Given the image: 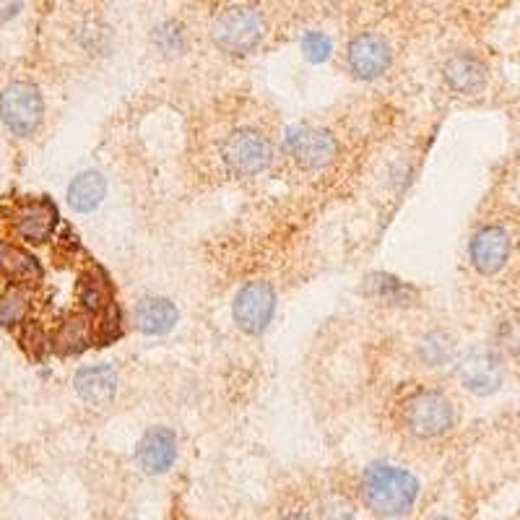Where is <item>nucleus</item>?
<instances>
[{"mask_svg": "<svg viewBox=\"0 0 520 520\" xmlns=\"http://www.w3.org/2000/svg\"><path fill=\"white\" fill-rule=\"evenodd\" d=\"M177 307L167 297H143L133 310V323L146 336H162L177 323Z\"/></svg>", "mask_w": 520, "mask_h": 520, "instance_id": "obj_14", "label": "nucleus"}, {"mask_svg": "<svg viewBox=\"0 0 520 520\" xmlns=\"http://www.w3.org/2000/svg\"><path fill=\"white\" fill-rule=\"evenodd\" d=\"M364 502L380 518H396L409 513L419 494V481L406 468L390 463H372L362 476Z\"/></svg>", "mask_w": 520, "mask_h": 520, "instance_id": "obj_1", "label": "nucleus"}, {"mask_svg": "<svg viewBox=\"0 0 520 520\" xmlns=\"http://www.w3.org/2000/svg\"><path fill=\"white\" fill-rule=\"evenodd\" d=\"M284 520H310V518H307V515H302V513H294V515H286Z\"/></svg>", "mask_w": 520, "mask_h": 520, "instance_id": "obj_26", "label": "nucleus"}, {"mask_svg": "<svg viewBox=\"0 0 520 520\" xmlns=\"http://www.w3.org/2000/svg\"><path fill=\"white\" fill-rule=\"evenodd\" d=\"M136 455L143 471H149V474H164L167 468H172V463H175L177 458L175 432L167 427L149 429V432L141 437V442H138Z\"/></svg>", "mask_w": 520, "mask_h": 520, "instance_id": "obj_12", "label": "nucleus"}, {"mask_svg": "<svg viewBox=\"0 0 520 520\" xmlns=\"http://www.w3.org/2000/svg\"><path fill=\"white\" fill-rule=\"evenodd\" d=\"M468 255H471V263L481 276H494L505 268L507 258H510V234L497 224L481 227L471 237Z\"/></svg>", "mask_w": 520, "mask_h": 520, "instance_id": "obj_11", "label": "nucleus"}, {"mask_svg": "<svg viewBox=\"0 0 520 520\" xmlns=\"http://www.w3.org/2000/svg\"><path fill=\"white\" fill-rule=\"evenodd\" d=\"M58 224V211L50 201H34L26 203L19 211V219H16V232L24 237L26 242H39L50 240L52 229Z\"/></svg>", "mask_w": 520, "mask_h": 520, "instance_id": "obj_15", "label": "nucleus"}, {"mask_svg": "<svg viewBox=\"0 0 520 520\" xmlns=\"http://www.w3.org/2000/svg\"><path fill=\"white\" fill-rule=\"evenodd\" d=\"M78 302L89 312H102L112 305V289L102 271L81 276V281H78Z\"/></svg>", "mask_w": 520, "mask_h": 520, "instance_id": "obj_19", "label": "nucleus"}, {"mask_svg": "<svg viewBox=\"0 0 520 520\" xmlns=\"http://www.w3.org/2000/svg\"><path fill=\"white\" fill-rule=\"evenodd\" d=\"M419 354H422V359L429 364V367H440V364H448L455 354L453 338H450L448 333H442V331L429 333V336L422 338Z\"/></svg>", "mask_w": 520, "mask_h": 520, "instance_id": "obj_21", "label": "nucleus"}, {"mask_svg": "<svg viewBox=\"0 0 520 520\" xmlns=\"http://www.w3.org/2000/svg\"><path fill=\"white\" fill-rule=\"evenodd\" d=\"M338 520H351V518H338Z\"/></svg>", "mask_w": 520, "mask_h": 520, "instance_id": "obj_28", "label": "nucleus"}, {"mask_svg": "<svg viewBox=\"0 0 520 520\" xmlns=\"http://www.w3.org/2000/svg\"><path fill=\"white\" fill-rule=\"evenodd\" d=\"M45 115V102L34 84L26 81H13L0 91V117L11 133L16 136H29L37 130Z\"/></svg>", "mask_w": 520, "mask_h": 520, "instance_id": "obj_4", "label": "nucleus"}, {"mask_svg": "<svg viewBox=\"0 0 520 520\" xmlns=\"http://www.w3.org/2000/svg\"><path fill=\"white\" fill-rule=\"evenodd\" d=\"M29 312V292L21 286H11L0 294V325H19Z\"/></svg>", "mask_w": 520, "mask_h": 520, "instance_id": "obj_20", "label": "nucleus"}, {"mask_svg": "<svg viewBox=\"0 0 520 520\" xmlns=\"http://www.w3.org/2000/svg\"><path fill=\"white\" fill-rule=\"evenodd\" d=\"M73 385H76V393L81 396V401L102 409V406L112 403V398H115L117 372L112 370L110 364H94V367L78 370Z\"/></svg>", "mask_w": 520, "mask_h": 520, "instance_id": "obj_13", "label": "nucleus"}, {"mask_svg": "<svg viewBox=\"0 0 520 520\" xmlns=\"http://www.w3.org/2000/svg\"><path fill=\"white\" fill-rule=\"evenodd\" d=\"M104 193H107V180L99 172H94V169L91 172H81L68 185V206L73 211L89 214V211H94L104 201Z\"/></svg>", "mask_w": 520, "mask_h": 520, "instance_id": "obj_16", "label": "nucleus"}, {"mask_svg": "<svg viewBox=\"0 0 520 520\" xmlns=\"http://www.w3.org/2000/svg\"><path fill=\"white\" fill-rule=\"evenodd\" d=\"M266 37L263 13L247 6H234L221 11L211 26V39L227 55H247Z\"/></svg>", "mask_w": 520, "mask_h": 520, "instance_id": "obj_2", "label": "nucleus"}, {"mask_svg": "<svg viewBox=\"0 0 520 520\" xmlns=\"http://www.w3.org/2000/svg\"><path fill=\"white\" fill-rule=\"evenodd\" d=\"M302 52L312 63H325L328 55H331V39L325 37L323 32H310L302 39Z\"/></svg>", "mask_w": 520, "mask_h": 520, "instance_id": "obj_23", "label": "nucleus"}, {"mask_svg": "<svg viewBox=\"0 0 520 520\" xmlns=\"http://www.w3.org/2000/svg\"><path fill=\"white\" fill-rule=\"evenodd\" d=\"M276 312V292L268 281H250L237 292L232 305V315L237 328L250 336L263 333Z\"/></svg>", "mask_w": 520, "mask_h": 520, "instance_id": "obj_6", "label": "nucleus"}, {"mask_svg": "<svg viewBox=\"0 0 520 520\" xmlns=\"http://www.w3.org/2000/svg\"><path fill=\"white\" fill-rule=\"evenodd\" d=\"M390 60H393V50H390L388 39L375 32L357 34L346 47V65L362 81L383 76L390 68Z\"/></svg>", "mask_w": 520, "mask_h": 520, "instance_id": "obj_9", "label": "nucleus"}, {"mask_svg": "<svg viewBox=\"0 0 520 520\" xmlns=\"http://www.w3.org/2000/svg\"><path fill=\"white\" fill-rule=\"evenodd\" d=\"M403 419L416 437H440L453 427L455 409L448 396L427 390V393H419L406 403Z\"/></svg>", "mask_w": 520, "mask_h": 520, "instance_id": "obj_5", "label": "nucleus"}, {"mask_svg": "<svg viewBox=\"0 0 520 520\" xmlns=\"http://www.w3.org/2000/svg\"><path fill=\"white\" fill-rule=\"evenodd\" d=\"M221 159L232 175L253 177L271 164L273 146L260 130L240 128L221 143Z\"/></svg>", "mask_w": 520, "mask_h": 520, "instance_id": "obj_3", "label": "nucleus"}, {"mask_svg": "<svg viewBox=\"0 0 520 520\" xmlns=\"http://www.w3.org/2000/svg\"><path fill=\"white\" fill-rule=\"evenodd\" d=\"M21 344H24V349L29 351L32 357H39V354L45 351V344H47L45 331H42L39 325H26V333L24 338H21Z\"/></svg>", "mask_w": 520, "mask_h": 520, "instance_id": "obj_24", "label": "nucleus"}, {"mask_svg": "<svg viewBox=\"0 0 520 520\" xmlns=\"http://www.w3.org/2000/svg\"><path fill=\"white\" fill-rule=\"evenodd\" d=\"M429 520H450V518H429Z\"/></svg>", "mask_w": 520, "mask_h": 520, "instance_id": "obj_27", "label": "nucleus"}, {"mask_svg": "<svg viewBox=\"0 0 520 520\" xmlns=\"http://www.w3.org/2000/svg\"><path fill=\"white\" fill-rule=\"evenodd\" d=\"M442 78L445 84L463 97L481 94L489 84V65L476 55V52H453L442 63Z\"/></svg>", "mask_w": 520, "mask_h": 520, "instance_id": "obj_10", "label": "nucleus"}, {"mask_svg": "<svg viewBox=\"0 0 520 520\" xmlns=\"http://www.w3.org/2000/svg\"><path fill=\"white\" fill-rule=\"evenodd\" d=\"M458 380L476 396L497 393L505 380V364L494 349H471L458 362Z\"/></svg>", "mask_w": 520, "mask_h": 520, "instance_id": "obj_7", "label": "nucleus"}, {"mask_svg": "<svg viewBox=\"0 0 520 520\" xmlns=\"http://www.w3.org/2000/svg\"><path fill=\"white\" fill-rule=\"evenodd\" d=\"M154 42L156 47H159V52H164V55H180V52L185 50V34H182L180 26L172 24V21L156 26Z\"/></svg>", "mask_w": 520, "mask_h": 520, "instance_id": "obj_22", "label": "nucleus"}, {"mask_svg": "<svg viewBox=\"0 0 520 520\" xmlns=\"http://www.w3.org/2000/svg\"><path fill=\"white\" fill-rule=\"evenodd\" d=\"M0 273L8 276V279L32 281L42 276V268L26 250L8 245V242H0Z\"/></svg>", "mask_w": 520, "mask_h": 520, "instance_id": "obj_17", "label": "nucleus"}, {"mask_svg": "<svg viewBox=\"0 0 520 520\" xmlns=\"http://www.w3.org/2000/svg\"><path fill=\"white\" fill-rule=\"evenodd\" d=\"M21 11V3H0V21L11 19L16 13Z\"/></svg>", "mask_w": 520, "mask_h": 520, "instance_id": "obj_25", "label": "nucleus"}, {"mask_svg": "<svg viewBox=\"0 0 520 520\" xmlns=\"http://www.w3.org/2000/svg\"><path fill=\"white\" fill-rule=\"evenodd\" d=\"M286 154L302 169H320L331 164L338 154V141L331 130L297 128L286 136Z\"/></svg>", "mask_w": 520, "mask_h": 520, "instance_id": "obj_8", "label": "nucleus"}, {"mask_svg": "<svg viewBox=\"0 0 520 520\" xmlns=\"http://www.w3.org/2000/svg\"><path fill=\"white\" fill-rule=\"evenodd\" d=\"M91 344V323L84 315H71L58 328V336H55V349L58 354L68 357V354H78Z\"/></svg>", "mask_w": 520, "mask_h": 520, "instance_id": "obj_18", "label": "nucleus"}]
</instances>
